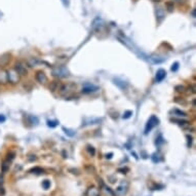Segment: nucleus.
Wrapping results in <instances>:
<instances>
[{"mask_svg":"<svg viewBox=\"0 0 196 196\" xmlns=\"http://www.w3.org/2000/svg\"><path fill=\"white\" fill-rule=\"evenodd\" d=\"M76 89V85L74 83H66V84H61L60 86H58V92L62 96H68L70 95L73 90H75Z\"/></svg>","mask_w":196,"mask_h":196,"instance_id":"nucleus-1","label":"nucleus"},{"mask_svg":"<svg viewBox=\"0 0 196 196\" xmlns=\"http://www.w3.org/2000/svg\"><path fill=\"white\" fill-rule=\"evenodd\" d=\"M158 123H159V119L157 118L156 116H154V115L151 116L150 119H149L148 122H147V124H146V127H145V134H148L152 130V128H154Z\"/></svg>","mask_w":196,"mask_h":196,"instance_id":"nucleus-2","label":"nucleus"},{"mask_svg":"<svg viewBox=\"0 0 196 196\" xmlns=\"http://www.w3.org/2000/svg\"><path fill=\"white\" fill-rule=\"evenodd\" d=\"M7 77H8V81H9L11 84H17L20 81L21 75H20L14 69H9L7 71Z\"/></svg>","mask_w":196,"mask_h":196,"instance_id":"nucleus-3","label":"nucleus"},{"mask_svg":"<svg viewBox=\"0 0 196 196\" xmlns=\"http://www.w3.org/2000/svg\"><path fill=\"white\" fill-rule=\"evenodd\" d=\"M13 69L16 70V71L21 76H25V75L28 74L27 65H26V63H24V62H17Z\"/></svg>","mask_w":196,"mask_h":196,"instance_id":"nucleus-4","label":"nucleus"},{"mask_svg":"<svg viewBox=\"0 0 196 196\" xmlns=\"http://www.w3.org/2000/svg\"><path fill=\"white\" fill-rule=\"evenodd\" d=\"M68 70H67L65 67L63 66H58V67H55L52 70V74L55 76H58V77H66V76H68Z\"/></svg>","mask_w":196,"mask_h":196,"instance_id":"nucleus-5","label":"nucleus"},{"mask_svg":"<svg viewBox=\"0 0 196 196\" xmlns=\"http://www.w3.org/2000/svg\"><path fill=\"white\" fill-rule=\"evenodd\" d=\"M35 77H36V80L38 82L41 84H44V83H46V81H47V77H46L45 73L43 71H38L36 73V76H35Z\"/></svg>","mask_w":196,"mask_h":196,"instance_id":"nucleus-6","label":"nucleus"},{"mask_svg":"<svg viewBox=\"0 0 196 196\" xmlns=\"http://www.w3.org/2000/svg\"><path fill=\"white\" fill-rule=\"evenodd\" d=\"M164 17H165L164 9H163L161 6L156 7V19H157V22L160 23L163 19H164Z\"/></svg>","mask_w":196,"mask_h":196,"instance_id":"nucleus-7","label":"nucleus"},{"mask_svg":"<svg viewBox=\"0 0 196 196\" xmlns=\"http://www.w3.org/2000/svg\"><path fill=\"white\" fill-rule=\"evenodd\" d=\"M96 90H98V86L93 85V84L86 83L85 85L83 86V89H82V92H84V93H90V92H96Z\"/></svg>","mask_w":196,"mask_h":196,"instance_id":"nucleus-8","label":"nucleus"},{"mask_svg":"<svg viewBox=\"0 0 196 196\" xmlns=\"http://www.w3.org/2000/svg\"><path fill=\"white\" fill-rule=\"evenodd\" d=\"M7 82H8L7 71L1 70V71H0V84H6Z\"/></svg>","mask_w":196,"mask_h":196,"instance_id":"nucleus-9","label":"nucleus"},{"mask_svg":"<svg viewBox=\"0 0 196 196\" xmlns=\"http://www.w3.org/2000/svg\"><path fill=\"white\" fill-rule=\"evenodd\" d=\"M165 76H166L165 70L160 69V70H158V71H157V73H156V80L158 81V82H160V81H162L163 79H164Z\"/></svg>","mask_w":196,"mask_h":196,"instance_id":"nucleus-10","label":"nucleus"},{"mask_svg":"<svg viewBox=\"0 0 196 196\" xmlns=\"http://www.w3.org/2000/svg\"><path fill=\"white\" fill-rule=\"evenodd\" d=\"M87 196H100V192H99V189H96V187H90L89 188L86 192Z\"/></svg>","mask_w":196,"mask_h":196,"instance_id":"nucleus-11","label":"nucleus"},{"mask_svg":"<svg viewBox=\"0 0 196 196\" xmlns=\"http://www.w3.org/2000/svg\"><path fill=\"white\" fill-rule=\"evenodd\" d=\"M126 192H127V186H124V184H122V185L118 186L116 188V193L118 195H124Z\"/></svg>","mask_w":196,"mask_h":196,"instance_id":"nucleus-12","label":"nucleus"},{"mask_svg":"<svg viewBox=\"0 0 196 196\" xmlns=\"http://www.w3.org/2000/svg\"><path fill=\"white\" fill-rule=\"evenodd\" d=\"M114 83H115L117 86H119V87H120L121 89H124L125 87L127 86V83L125 82V81H123V80H120V79H118V78H115V79H114Z\"/></svg>","mask_w":196,"mask_h":196,"instance_id":"nucleus-13","label":"nucleus"},{"mask_svg":"<svg viewBox=\"0 0 196 196\" xmlns=\"http://www.w3.org/2000/svg\"><path fill=\"white\" fill-rule=\"evenodd\" d=\"M29 172H30V174H35V175H41L44 172V169L39 168V166H35V168H31L30 171H29Z\"/></svg>","mask_w":196,"mask_h":196,"instance_id":"nucleus-14","label":"nucleus"},{"mask_svg":"<svg viewBox=\"0 0 196 196\" xmlns=\"http://www.w3.org/2000/svg\"><path fill=\"white\" fill-rule=\"evenodd\" d=\"M9 55H4L2 57H0V66H5L6 64L9 62Z\"/></svg>","mask_w":196,"mask_h":196,"instance_id":"nucleus-15","label":"nucleus"},{"mask_svg":"<svg viewBox=\"0 0 196 196\" xmlns=\"http://www.w3.org/2000/svg\"><path fill=\"white\" fill-rule=\"evenodd\" d=\"M172 112L174 113L175 116H179V117H186L187 116V114L185 112H183V111H181L179 109H175V110H172Z\"/></svg>","mask_w":196,"mask_h":196,"instance_id":"nucleus-16","label":"nucleus"},{"mask_svg":"<svg viewBox=\"0 0 196 196\" xmlns=\"http://www.w3.org/2000/svg\"><path fill=\"white\" fill-rule=\"evenodd\" d=\"M9 166H10V161L9 160H5L3 162V164H2V172H6L8 169H9Z\"/></svg>","mask_w":196,"mask_h":196,"instance_id":"nucleus-17","label":"nucleus"},{"mask_svg":"<svg viewBox=\"0 0 196 196\" xmlns=\"http://www.w3.org/2000/svg\"><path fill=\"white\" fill-rule=\"evenodd\" d=\"M42 187H43V189H45V190L49 189V188H51V181H49V180L42 181Z\"/></svg>","mask_w":196,"mask_h":196,"instance_id":"nucleus-18","label":"nucleus"},{"mask_svg":"<svg viewBox=\"0 0 196 196\" xmlns=\"http://www.w3.org/2000/svg\"><path fill=\"white\" fill-rule=\"evenodd\" d=\"M58 82H57V81H54L51 84V92H55V90H58Z\"/></svg>","mask_w":196,"mask_h":196,"instance_id":"nucleus-19","label":"nucleus"},{"mask_svg":"<svg viewBox=\"0 0 196 196\" xmlns=\"http://www.w3.org/2000/svg\"><path fill=\"white\" fill-rule=\"evenodd\" d=\"M166 7H168V10L169 11V13H172V11L174 10V1L166 2Z\"/></svg>","mask_w":196,"mask_h":196,"instance_id":"nucleus-20","label":"nucleus"},{"mask_svg":"<svg viewBox=\"0 0 196 196\" xmlns=\"http://www.w3.org/2000/svg\"><path fill=\"white\" fill-rule=\"evenodd\" d=\"M175 122H178V124L181 125V126H188L189 122L186 120H175Z\"/></svg>","mask_w":196,"mask_h":196,"instance_id":"nucleus-21","label":"nucleus"},{"mask_svg":"<svg viewBox=\"0 0 196 196\" xmlns=\"http://www.w3.org/2000/svg\"><path fill=\"white\" fill-rule=\"evenodd\" d=\"M63 130H64V131H65V134H68L69 137H73L75 134V131H73L71 130H68V128H65V127H64Z\"/></svg>","mask_w":196,"mask_h":196,"instance_id":"nucleus-22","label":"nucleus"},{"mask_svg":"<svg viewBox=\"0 0 196 196\" xmlns=\"http://www.w3.org/2000/svg\"><path fill=\"white\" fill-rule=\"evenodd\" d=\"M131 115H133V112H131V111H126V112L123 114V118L127 119V118H130Z\"/></svg>","mask_w":196,"mask_h":196,"instance_id":"nucleus-23","label":"nucleus"},{"mask_svg":"<svg viewBox=\"0 0 196 196\" xmlns=\"http://www.w3.org/2000/svg\"><path fill=\"white\" fill-rule=\"evenodd\" d=\"M47 125L51 127H55L58 125V122L57 121H47Z\"/></svg>","mask_w":196,"mask_h":196,"instance_id":"nucleus-24","label":"nucleus"},{"mask_svg":"<svg viewBox=\"0 0 196 196\" xmlns=\"http://www.w3.org/2000/svg\"><path fill=\"white\" fill-rule=\"evenodd\" d=\"M87 151H89V153L92 155V156H93V155H95V153H96L95 148H93V147H90V146H89V147H87Z\"/></svg>","mask_w":196,"mask_h":196,"instance_id":"nucleus-25","label":"nucleus"},{"mask_svg":"<svg viewBox=\"0 0 196 196\" xmlns=\"http://www.w3.org/2000/svg\"><path fill=\"white\" fill-rule=\"evenodd\" d=\"M178 68H179V63H175L172 67V71H177Z\"/></svg>","mask_w":196,"mask_h":196,"instance_id":"nucleus-26","label":"nucleus"},{"mask_svg":"<svg viewBox=\"0 0 196 196\" xmlns=\"http://www.w3.org/2000/svg\"><path fill=\"white\" fill-rule=\"evenodd\" d=\"M184 89H185V87L182 86V85H178V86H175V90H178V92H183Z\"/></svg>","mask_w":196,"mask_h":196,"instance_id":"nucleus-27","label":"nucleus"},{"mask_svg":"<svg viewBox=\"0 0 196 196\" xmlns=\"http://www.w3.org/2000/svg\"><path fill=\"white\" fill-rule=\"evenodd\" d=\"M187 139H188V147H190L191 144H192V137L187 136Z\"/></svg>","mask_w":196,"mask_h":196,"instance_id":"nucleus-28","label":"nucleus"},{"mask_svg":"<svg viewBox=\"0 0 196 196\" xmlns=\"http://www.w3.org/2000/svg\"><path fill=\"white\" fill-rule=\"evenodd\" d=\"M174 1L177 2V3H179V4H184L187 1V0H174Z\"/></svg>","mask_w":196,"mask_h":196,"instance_id":"nucleus-29","label":"nucleus"},{"mask_svg":"<svg viewBox=\"0 0 196 196\" xmlns=\"http://www.w3.org/2000/svg\"><path fill=\"white\" fill-rule=\"evenodd\" d=\"M5 121V117L3 115H0V122H4Z\"/></svg>","mask_w":196,"mask_h":196,"instance_id":"nucleus-30","label":"nucleus"},{"mask_svg":"<svg viewBox=\"0 0 196 196\" xmlns=\"http://www.w3.org/2000/svg\"><path fill=\"white\" fill-rule=\"evenodd\" d=\"M2 184H3V177H2V175H0V186H1Z\"/></svg>","mask_w":196,"mask_h":196,"instance_id":"nucleus-31","label":"nucleus"},{"mask_svg":"<svg viewBox=\"0 0 196 196\" xmlns=\"http://www.w3.org/2000/svg\"><path fill=\"white\" fill-rule=\"evenodd\" d=\"M112 155H113L112 153H109V154H107V155H106V157H107V158H109V159H110L111 157H112Z\"/></svg>","mask_w":196,"mask_h":196,"instance_id":"nucleus-32","label":"nucleus"},{"mask_svg":"<svg viewBox=\"0 0 196 196\" xmlns=\"http://www.w3.org/2000/svg\"><path fill=\"white\" fill-rule=\"evenodd\" d=\"M152 1H153V2H160L161 0H152Z\"/></svg>","mask_w":196,"mask_h":196,"instance_id":"nucleus-33","label":"nucleus"},{"mask_svg":"<svg viewBox=\"0 0 196 196\" xmlns=\"http://www.w3.org/2000/svg\"><path fill=\"white\" fill-rule=\"evenodd\" d=\"M63 2H64V4H65V5H68V3L66 2V0H63Z\"/></svg>","mask_w":196,"mask_h":196,"instance_id":"nucleus-34","label":"nucleus"}]
</instances>
